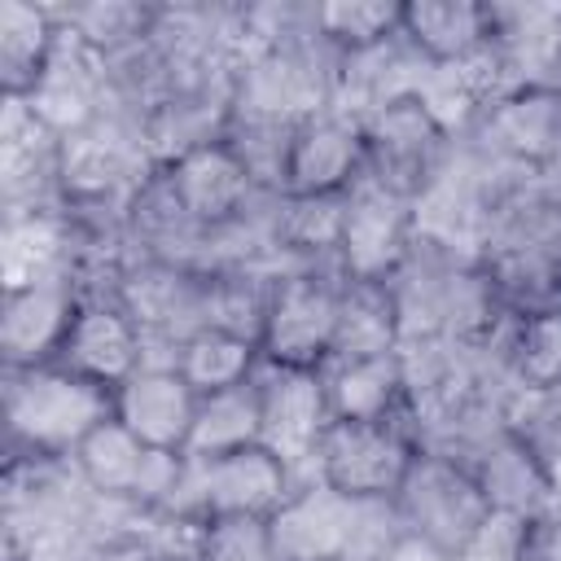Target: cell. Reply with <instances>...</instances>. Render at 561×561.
Here are the masks:
<instances>
[{
    "instance_id": "cell-23",
    "label": "cell",
    "mask_w": 561,
    "mask_h": 561,
    "mask_svg": "<svg viewBox=\"0 0 561 561\" xmlns=\"http://www.w3.org/2000/svg\"><path fill=\"white\" fill-rule=\"evenodd\" d=\"M403 9H390V4H324L316 9V31L346 44L351 53H364V48H377L386 44V35L399 26Z\"/></svg>"
},
{
    "instance_id": "cell-10",
    "label": "cell",
    "mask_w": 561,
    "mask_h": 561,
    "mask_svg": "<svg viewBox=\"0 0 561 561\" xmlns=\"http://www.w3.org/2000/svg\"><path fill=\"white\" fill-rule=\"evenodd\" d=\"M364 167V131L342 114H307L294 127L285 188L294 197H329Z\"/></svg>"
},
{
    "instance_id": "cell-11",
    "label": "cell",
    "mask_w": 561,
    "mask_h": 561,
    "mask_svg": "<svg viewBox=\"0 0 561 561\" xmlns=\"http://www.w3.org/2000/svg\"><path fill=\"white\" fill-rule=\"evenodd\" d=\"M167 188H171L175 206L184 210V219L219 224L241 206V197L250 188V175L232 158L228 145H202V149H188L171 162Z\"/></svg>"
},
{
    "instance_id": "cell-8",
    "label": "cell",
    "mask_w": 561,
    "mask_h": 561,
    "mask_svg": "<svg viewBox=\"0 0 561 561\" xmlns=\"http://www.w3.org/2000/svg\"><path fill=\"white\" fill-rule=\"evenodd\" d=\"M259 386V416H263V434L259 443L267 451H276L285 465L316 456L333 412H329V390L316 377V368H285L272 364V373Z\"/></svg>"
},
{
    "instance_id": "cell-5",
    "label": "cell",
    "mask_w": 561,
    "mask_h": 561,
    "mask_svg": "<svg viewBox=\"0 0 561 561\" xmlns=\"http://www.w3.org/2000/svg\"><path fill=\"white\" fill-rule=\"evenodd\" d=\"M359 522V500L311 486L298 495H285V504L263 522L267 530V557L272 561H351Z\"/></svg>"
},
{
    "instance_id": "cell-7",
    "label": "cell",
    "mask_w": 561,
    "mask_h": 561,
    "mask_svg": "<svg viewBox=\"0 0 561 561\" xmlns=\"http://www.w3.org/2000/svg\"><path fill=\"white\" fill-rule=\"evenodd\" d=\"M337 298L329 285L311 276H294L272 289L267 324H263V355L267 364L285 368H316L324 355H333L337 337Z\"/></svg>"
},
{
    "instance_id": "cell-22",
    "label": "cell",
    "mask_w": 561,
    "mask_h": 561,
    "mask_svg": "<svg viewBox=\"0 0 561 561\" xmlns=\"http://www.w3.org/2000/svg\"><path fill=\"white\" fill-rule=\"evenodd\" d=\"M513 355L530 390H557L561 386V311H535L530 320H522Z\"/></svg>"
},
{
    "instance_id": "cell-1",
    "label": "cell",
    "mask_w": 561,
    "mask_h": 561,
    "mask_svg": "<svg viewBox=\"0 0 561 561\" xmlns=\"http://www.w3.org/2000/svg\"><path fill=\"white\" fill-rule=\"evenodd\" d=\"M359 131H364V167L373 171V184L381 193L408 202L434 180L443 158V123L421 96L381 101Z\"/></svg>"
},
{
    "instance_id": "cell-9",
    "label": "cell",
    "mask_w": 561,
    "mask_h": 561,
    "mask_svg": "<svg viewBox=\"0 0 561 561\" xmlns=\"http://www.w3.org/2000/svg\"><path fill=\"white\" fill-rule=\"evenodd\" d=\"M197 390L175 368H136L114 390V416L153 451H184L197 416Z\"/></svg>"
},
{
    "instance_id": "cell-24",
    "label": "cell",
    "mask_w": 561,
    "mask_h": 561,
    "mask_svg": "<svg viewBox=\"0 0 561 561\" xmlns=\"http://www.w3.org/2000/svg\"><path fill=\"white\" fill-rule=\"evenodd\" d=\"M346 206H351V197H342V193H329V197H294L289 210H285V219H280V237L294 250L342 245Z\"/></svg>"
},
{
    "instance_id": "cell-6",
    "label": "cell",
    "mask_w": 561,
    "mask_h": 561,
    "mask_svg": "<svg viewBox=\"0 0 561 561\" xmlns=\"http://www.w3.org/2000/svg\"><path fill=\"white\" fill-rule=\"evenodd\" d=\"M193 486H197V517H259L267 522L285 504V460L267 451L263 443L193 460Z\"/></svg>"
},
{
    "instance_id": "cell-15",
    "label": "cell",
    "mask_w": 561,
    "mask_h": 561,
    "mask_svg": "<svg viewBox=\"0 0 561 561\" xmlns=\"http://www.w3.org/2000/svg\"><path fill=\"white\" fill-rule=\"evenodd\" d=\"M263 434V416H259V386L241 381L232 390L219 394H202L197 399V416H193V434L184 443L188 460H215L241 447H254Z\"/></svg>"
},
{
    "instance_id": "cell-12",
    "label": "cell",
    "mask_w": 561,
    "mask_h": 561,
    "mask_svg": "<svg viewBox=\"0 0 561 561\" xmlns=\"http://www.w3.org/2000/svg\"><path fill=\"white\" fill-rule=\"evenodd\" d=\"M57 355H61V368L79 377H92L101 386H123L140 359V329L123 311L88 307L75 316Z\"/></svg>"
},
{
    "instance_id": "cell-26",
    "label": "cell",
    "mask_w": 561,
    "mask_h": 561,
    "mask_svg": "<svg viewBox=\"0 0 561 561\" xmlns=\"http://www.w3.org/2000/svg\"><path fill=\"white\" fill-rule=\"evenodd\" d=\"M386 561H451L443 548H434L430 539H421V535H408L403 530V539L386 552Z\"/></svg>"
},
{
    "instance_id": "cell-3",
    "label": "cell",
    "mask_w": 561,
    "mask_h": 561,
    "mask_svg": "<svg viewBox=\"0 0 561 561\" xmlns=\"http://www.w3.org/2000/svg\"><path fill=\"white\" fill-rule=\"evenodd\" d=\"M9 416L13 430H22L39 451H61L79 447L96 425L114 416V390L70 368H48L31 373V381L13 390Z\"/></svg>"
},
{
    "instance_id": "cell-16",
    "label": "cell",
    "mask_w": 561,
    "mask_h": 561,
    "mask_svg": "<svg viewBox=\"0 0 561 561\" xmlns=\"http://www.w3.org/2000/svg\"><path fill=\"white\" fill-rule=\"evenodd\" d=\"M399 324L394 294L381 280H351L337 298V337L333 355L337 359H368V355H390V337Z\"/></svg>"
},
{
    "instance_id": "cell-14",
    "label": "cell",
    "mask_w": 561,
    "mask_h": 561,
    "mask_svg": "<svg viewBox=\"0 0 561 561\" xmlns=\"http://www.w3.org/2000/svg\"><path fill=\"white\" fill-rule=\"evenodd\" d=\"M399 31L430 57L443 66H456L465 57H473L486 35H491V13L478 4H456V0H425V4H408L399 18Z\"/></svg>"
},
{
    "instance_id": "cell-21",
    "label": "cell",
    "mask_w": 561,
    "mask_h": 561,
    "mask_svg": "<svg viewBox=\"0 0 561 561\" xmlns=\"http://www.w3.org/2000/svg\"><path fill=\"white\" fill-rule=\"evenodd\" d=\"M495 127L522 153H552L561 145V92L557 88H530V92L504 101Z\"/></svg>"
},
{
    "instance_id": "cell-25",
    "label": "cell",
    "mask_w": 561,
    "mask_h": 561,
    "mask_svg": "<svg viewBox=\"0 0 561 561\" xmlns=\"http://www.w3.org/2000/svg\"><path fill=\"white\" fill-rule=\"evenodd\" d=\"M75 35L88 44V48H118V44H131L140 31H145V13L127 9V4H105V9H83L75 18Z\"/></svg>"
},
{
    "instance_id": "cell-20",
    "label": "cell",
    "mask_w": 561,
    "mask_h": 561,
    "mask_svg": "<svg viewBox=\"0 0 561 561\" xmlns=\"http://www.w3.org/2000/svg\"><path fill=\"white\" fill-rule=\"evenodd\" d=\"M57 48V35L53 26L44 22L39 9H26V4H4L0 9V61H4V79H9V92H35L48 57Z\"/></svg>"
},
{
    "instance_id": "cell-4",
    "label": "cell",
    "mask_w": 561,
    "mask_h": 561,
    "mask_svg": "<svg viewBox=\"0 0 561 561\" xmlns=\"http://www.w3.org/2000/svg\"><path fill=\"white\" fill-rule=\"evenodd\" d=\"M316 460L324 486L351 500H394L416 456L390 421H329Z\"/></svg>"
},
{
    "instance_id": "cell-18",
    "label": "cell",
    "mask_w": 561,
    "mask_h": 561,
    "mask_svg": "<svg viewBox=\"0 0 561 561\" xmlns=\"http://www.w3.org/2000/svg\"><path fill=\"white\" fill-rule=\"evenodd\" d=\"M75 451H79V465H83L88 482L105 495H140L149 460H153V447H145L118 416L96 425Z\"/></svg>"
},
{
    "instance_id": "cell-19",
    "label": "cell",
    "mask_w": 561,
    "mask_h": 561,
    "mask_svg": "<svg viewBox=\"0 0 561 561\" xmlns=\"http://www.w3.org/2000/svg\"><path fill=\"white\" fill-rule=\"evenodd\" d=\"M250 359H254V342L250 337H237L228 329L206 324L180 346L175 373L197 394H219V390H232V386L250 381Z\"/></svg>"
},
{
    "instance_id": "cell-17",
    "label": "cell",
    "mask_w": 561,
    "mask_h": 561,
    "mask_svg": "<svg viewBox=\"0 0 561 561\" xmlns=\"http://www.w3.org/2000/svg\"><path fill=\"white\" fill-rule=\"evenodd\" d=\"M324 390L333 421H390V403L403 390V368L394 355L337 359V373Z\"/></svg>"
},
{
    "instance_id": "cell-13",
    "label": "cell",
    "mask_w": 561,
    "mask_h": 561,
    "mask_svg": "<svg viewBox=\"0 0 561 561\" xmlns=\"http://www.w3.org/2000/svg\"><path fill=\"white\" fill-rule=\"evenodd\" d=\"M403 206L399 197L381 193L373 184V193L351 197L346 206V228H342V254L355 280H381L399 254H403Z\"/></svg>"
},
{
    "instance_id": "cell-2",
    "label": "cell",
    "mask_w": 561,
    "mask_h": 561,
    "mask_svg": "<svg viewBox=\"0 0 561 561\" xmlns=\"http://www.w3.org/2000/svg\"><path fill=\"white\" fill-rule=\"evenodd\" d=\"M394 500L408 535L430 539L447 557H456L495 513L478 478L456 469L451 460H412Z\"/></svg>"
}]
</instances>
